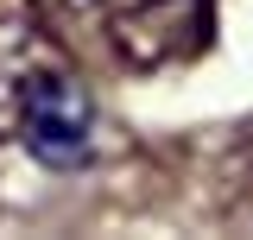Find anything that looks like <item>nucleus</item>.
Instances as JSON below:
<instances>
[{"label": "nucleus", "mask_w": 253, "mask_h": 240, "mask_svg": "<svg viewBox=\"0 0 253 240\" xmlns=\"http://www.w3.org/2000/svg\"><path fill=\"white\" fill-rule=\"evenodd\" d=\"M19 139H26L32 158H44V164H57V171L95 158V101H89V89L63 70V57L38 76V89H32V101H26V133H19Z\"/></svg>", "instance_id": "f03ea898"}, {"label": "nucleus", "mask_w": 253, "mask_h": 240, "mask_svg": "<svg viewBox=\"0 0 253 240\" xmlns=\"http://www.w3.org/2000/svg\"><path fill=\"white\" fill-rule=\"evenodd\" d=\"M215 38V0H133L114 13V51L133 70H171L209 51Z\"/></svg>", "instance_id": "f257e3e1"}, {"label": "nucleus", "mask_w": 253, "mask_h": 240, "mask_svg": "<svg viewBox=\"0 0 253 240\" xmlns=\"http://www.w3.org/2000/svg\"><path fill=\"white\" fill-rule=\"evenodd\" d=\"M38 6H57V13H95V6H108V0H38Z\"/></svg>", "instance_id": "20e7f679"}, {"label": "nucleus", "mask_w": 253, "mask_h": 240, "mask_svg": "<svg viewBox=\"0 0 253 240\" xmlns=\"http://www.w3.org/2000/svg\"><path fill=\"white\" fill-rule=\"evenodd\" d=\"M51 63H57V51L32 26H0V146L26 133V101Z\"/></svg>", "instance_id": "7ed1b4c3"}, {"label": "nucleus", "mask_w": 253, "mask_h": 240, "mask_svg": "<svg viewBox=\"0 0 253 240\" xmlns=\"http://www.w3.org/2000/svg\"><path fill=\"white\" fill-rule=\"evenodd\" d=\"M247 152H253V120H247Z\"/></svg>", "instance_id": "39448f33"}]
</instances>
